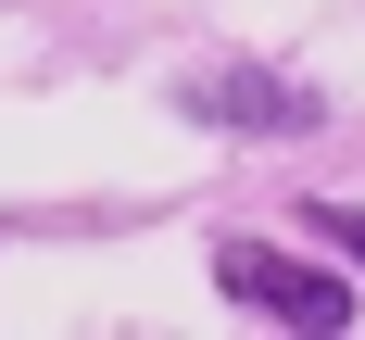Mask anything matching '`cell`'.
I'll return each mask as SVG.
<instances>
[{"label": "cell", "instance_id": "obj_1", "mask_svg": "<svg viewBox=\"0 0 365 340\" xmlns=\"http://www.w3.org/2000/svg\"><path fill=\"white\" fill-rule=\"evenodd\" d=\"M227 302H264V315H290V328H353V277H328V264H290V252H215Z\"/></svg>", "mask_w": 365, "mask_h": 340}, {"label": "cell", "instance_id": "obj_2", "mask_svg": "<svg viewBox=\"0 0 365 340\" xmlns=\"http://www.w3.org/2000/svg\"><path fill=\"white\" fill-rule=\"evenodd\" d=\"M177 101L202 113V126H227V139H302V126H315V88H290V76H264V63L189 76Z\"/></svg>", "mask_w": 365, "mask_h": 340}, {"label": "cell", "instance_id": "obj_3", "mask_svg": "<svg viewBox=\"0 0 365 340\" xmlns=\"http://www.w3.org/2000/svg\"><path fill=\"white\" fill-rule=\"evenodd\" d=\"M302 227H315V239H340V252L365 264V215H353V202H302Z\"/></svg>", "mask_w": 365, "mask_h": 340}]
</instances>
